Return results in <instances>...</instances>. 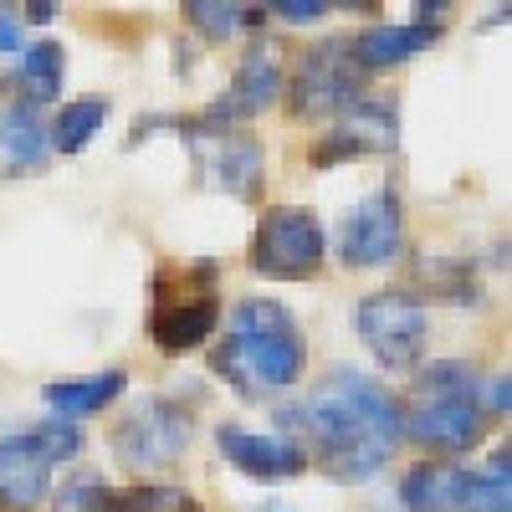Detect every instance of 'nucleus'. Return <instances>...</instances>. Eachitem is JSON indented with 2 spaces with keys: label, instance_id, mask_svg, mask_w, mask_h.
<instances>
[{
  "label": "nucleus",
  "instance_id": "f257e3e1",
  "mask_svg": "<svg viewBox=\"0 0 512 512\" xmlns=\"http://www.w3.org/2000/svg\"><path fill=\"white\" fill-rule=\"evenodd\" d=\"M303 431L338 482H369L384 472L405 436V410L384 384L364 379L359 369H333L303 405Z\"/></svg>",
  "mask_w": 512,
  "mask_h": 512
},
{
  "label": "nucleus",
  "instance_id": "f03ea898",
  "mask_svg": "<svg viewBox=\"0 0 512 512\" xmlns=\"http://www.w3.org/2000/svg\"><path fill=\"white\" fill-rule=\"evenodd\" d=\"M221 379H231L241 395H272L303 379L308 369V338L297 328V318L272 303V297H246L231 313V328L216 344L210 359Z\"/></svg>",
  "mask_w": 512,
  "mask_h": 512
},
{
  "label": "nucleus",
  "instance_id": "7ed1b4c3",
  "mask_svg": "<svg viewBox=\"0 0 512 512\" xmlns=\"http://www.w3.org/2000/svg\"><path fill=\"white\" fill-rule=\"evenodd\" d=\"M477 384L482 379L456 359L431 364L415 379V405L405 415V436L425 451H441V456L472 451L487 431V410L477 400Z\"/></svg>",
  "mask_w": 512,
  "mask_h": 512
},
{
  "label": "nucleus",
  "instance_id": "20e7f679",
  "mask_svg": "<svg viewBox=\"0 0 512 512\" xmlns=\"http://www.w3.org/2000/svg\"><path fill=\"white\" fill-rule=\"evenodd\" d=\"M221 272L210 262L195 267H164L154 277V303H149V338L164 354H190L200 349L221 318Z\"/></svg>",
  "mask_w": 512,
  "mask_h": 512
},
{
  "label": "nucleus",
  "instance_id": "39448f33",
  "mask_svg": "<svg viewBox=\"0 0 512 512\" xmlns=\"http://www.w3.org/2000/svg\"><path fill=\"white\" fill-rule=\"evenodd\" d=\"M77 451H82V431L62 415L11 431L0 441V507H11V512L41 507L52 492V472Z\"/></svg>",
  "mask_w": 512,
  "mask_h": 512
},
{
  "label": "nucleus",
  "instance_id": "423d86ee",
  "mask_svg": "<svg viewBox=\"0 0 512 512\" xmlns=\"http://www.w3.org/2000/svg\"><path fill=\"white\" fill-rule=\"evenodd\" d=\"M246 262L267 282H308V277H318L323 262H328L323 221L308 205H272L251 231Z\"/></svg>",
  "mask_w": 512,
  "mask_h": 512
},
{
  "label": "nucleus",
  "instance_id": "0eeeda50",
  "mask_svg": "<svg viewBox=\"0 0 512 512\" xmlns=\"http://www.w3.org/2000/svg\"><path fill=\"white\" fill-rule=\"evenodd\" d=\"M364 93V67L354 62L349 41H318L292 67V113L297 118H333L354 108Z\"/></svg>",
  "mask_w": 512,
  "mask_h": 512
},
{
  "label": "nucleus",
  "instance_id": "6e6552de",
  "mask_svg": "<svg viewBox=\"0 0 512 512\" xmlns=\"http://www.w3.org/2000/svg\"><path fill=\"white\" fill-rule=\"evenodd\" d=\"M195 436V420L185 405L164 400V395H144L134 400V410H128L118 425H113V451L139 466V472H149V466H169Z\"/></svg>",
  "mask_w": 512,
  "mask_h": 512
},
{
  "label": "nucleus",
  "instance_id": "1a4fd4ad",
  "mask_svg": "<svg viewBox=\"0 0 512 512\" xmlns=\"http://www.w3.org/2000/svg\"><path fill=\"white\" fill-rule=\"evenodd\" d=\"M354 328L384 369H415L425 349V303L410 292H369L354 308Z\"/></svg>",
  "mask_w": 512,
  "mask_h": 512
},
{
  "label": "nucleus",
  "instance_id": "9d476101",
  "mask_svg": "<svg viewBox=\"0 0 512 512\" xmlns=\"http://www.w3.org/2000/svg\"><path fill=\"white\" fill-rule=\"evenodd\" d=\"M405 246V210L390 185L364 195L338 231V262L344 267H390Z\"/></svg>",
  "mask_w": 512,
  "mask_h": 512
},
{
  "label": "nucleus",
  "instance_id": "9b49d317",
  "mask_svg": "<svg viewBox=\"0 0 512 512\" xmlns=\"http://www.w3.org/2000/svg\"><path fill=\"white\" fill-rule=\"evenodd\" d=\"M180 128H190V144H195V159H200V175L216 185V190H226V195H241V200H251L256 190H262V164H267V154H262V144H256L251 134H231V128H205V123H180Z\"/></svg>",
  "mask_w": 512,
  "mask_h": 512
},
{
  "label": "nucleus",
  "instance_id": "f8f14e48",
  "mask_svg": "<svg viewBox=\"0 0 512 512\" xmlns=\"http://www.w3.org/2000/svg\"><path fill=\"white\" fill-rule=\"evenodd\" d=\"M277 93H282V62H277V47L256 41V47L236 62V72H231V82H226V93L210 103L195 123H205V128H226V123L256 118V113H267V108H272Z\"/></svg>",
  "mask_w": 512,
  "mask_h": 512
},
{
  "label": "nucleus",
  "instance_id": "ddd939ff",
  "mask_svg": "<svg viewBox=\"0 0 512 512\" xmlns=\"http://www.w3.org/2000/svg\"><path fill=\"white\" fill-rule=\"evenodd\" d=\"M216 446L241 477H256V482H287V477H303V466H308L303 446H292L282 436L246 431V425H221Z\"/></svg>",
  "mask_w": 512,
  "mask_h": 512
},
{
  "label": "nucleus",
  "instance_id": "4468645a",
  "mask_svg": "<svg viewBox=\"0 0 512 512\" xmlns=\"http://www.w3.org/2000/svg\"><path fill=\"white\" fill-rule=\"evenodd\" d=\"M395 149V103L390 98H359L354 108L338 113V128L323 134V144L313 149V164H333V159H354V154H379Z\"/></svg>",
  "mask_w": 512,
  "mask_h": 512
},
{
  "label": "nucleus",
  "instance_id": "2eb2a0df",
  "mask_svg": "<svg viewBox=\"0 0 512 512\" xmlns=\"http://www.w3.org/2000/svg\"><path fill=\"white\" fill-rule=\"evenodd\" d=\"M0 154H6L11 169H41L52 154V123L41 108L31 103H6V113H0Z\"/></svg>",
  "mask_w": 512,
  "mask_h": 512
},
{
  "label": "nucleus",
  "instance_id": "dca6fc26",
  "mask_svg": "<svg viewBox=\"0 0 512 512\" xmlns=\"http://www.w3.org/2000/svg\"><path fill=\"white\" fill-rule=\"evenodd\" d=\"M431 41H436V26H420V21H410V26H369L349 41V52L364 72H374V67H400V62L420 57Z\"/></svg>",
  "mask_w": 512,
  "mask_h": 512
},
{
  "label": "nucleus",
  "instance_id": "f3484780",
  "mask_svg": "<svg viewBox=\"0 0 512 512\" xmlns=\"http://www.w3.org/2000/svg\"><path fill=\"white\" fill-rule=\"evenodd\" d=\"M461 461H420L400 487L405 512H461Z\"/></svg>",
  "mask_w": 512,
  "mask_h": 512
},
{
  "label": "nucleus",
  "instance_id": "a211bd4d",
  "mask_svg": "<svg viewBox=\"0 0 512 512\" xmlns=\"http://www.w3.org/2000/svg\"><path fill=\"white\" fill-rule=\"evenodd\" d=\"M123 369H103V374H82V379H57V384H47L41 390V400H47L62 420H82V415H93V410H103V405H113L118 395H123Z\"/></svg>",
  "mask_w": 512,
  "mask_h": 512
},
{
  "label": "nucleus",
  "instance_id": "6ab92c4d",
  "mask_svg": "<svg viewBox=\"0 0 512 512\" xmlns=\"http://www.w3.org/2000/svg\"><path fill=\"white\" fill-rule=\"evenodd\" d=\"M62 72H67V52L57 41H31L16 62V82H21V103L41 108V103H57L62 93Z\"/></svg>",
  "mask_w": 512,
  "mask_h": 512
},
{
  "label": "nucleus",
  "instance_id": "aec40b11",
  "mask_svg": "<svg viewBox=\"0 0 512 512\" xmlns=\"http://www.w3.org/2000/svg\"><path fill=\"white\" fill-rule=\"evenodd\" d=\"M461 512H512V466H507V446L487 456L482 472H466V482H461Z\"/></svg>",
  "mask_w": 512,
  "mask_h": 512
},
{
  "label": "nucleus",
  "instance_id": "412c9836",
  "mask_svg": "<svg viewBox=\"0 0 512 512\" xmlns=\"http://www.w3.org/2000/svg\"><path fill=\"white\" fill-rule=\"evenodd\" d=\"M108 118V98H77V103H62V113L52 118V149L62 154H77L98 139V128Z\"/></svg>",
  "mask_w": 512,
  "mask_h": 512
},
{
  "label": "nucleus",
  "instance_id": "4be33fe9",
  "mask_svg": "<svg viewBox=\"0 0 512 512\" xmlns=\"http://www.w3.org/2000/svg\"><path fill=\"white\" fill-rule=\"evenodd\" d=\"M113 512H205L185 487H159V482H139L128 492H113Z\"/></svg>",
  "mask_w": 512,
  "mask_h": 512
},
{
  "label": "nucleus",
  "instance_id": "5701e85b",
  "mask_svg": "<svg viewBox=\"0 0 512 512\" xmlns=\"http://www.w3.org/2000/svg\"><path fill=\"white\" fill-rule=\"evenodd\" d=\"M180 11H185V21H190V26H200L210 41H226L241 21H262V11L251 16L246 6H231V0H216V6H210V0H185Z\"/></svg>",
  "mask_w": 512,
  "mask_h": 512
},
{
  "label": "nucleus",
  "instance_id": "b1692460",
  "mask_svg": "<svg viewBox=\"0 0 512 512\" xmlns=\"http://www.w3.org/2000/svg\"><path fill=\"white\" fill-rule=\"evenodd\" d=\"M52 512H113V487L103 477H72L52 497Z\"/></svg>",
  "mask_w": 512,
  "mask_h": 512
},
{
  "label": "nucleus",
  "instance_id": "393cba45",
  "mask_svg": "<svg viewBox=\"0 0 512 512\" xmlns=\"http://www.w3.org/2000/svg\"><path fill=\"white\" fill-rule=\"evenodd\" d=\"M21 62V16H11V6H0V67Z\"/></svg>",
  "mask_w": 512,
  "mask_h": 512
},
{
  "label": "nucleus",
  "instance_id": "a878e982",
  "mask_svg": "<svg viewBox=\"0 0 512 512\" xmlns=\"http://www.w3.org/2000/svg\"><path fill=\"white\" fill-rule=\"evenodd\" d=\"M267 11H277V16L292 21V26H297V21L308 26V21H323L333 6H328V0H277V6H267Z\"/></svg>",
  "mask_w": 512,
  "mask_h": 512
},
{
  "label": "nucleus",
  "instance_id": "bb28decb",
  "mask_svg": "<svg viewBox=\"0 0 512 512\" xmlns=\"http://www.w3.org/2000/svg\"><path fill=\"white\" fill-rule=\"evenodd\" d=\"M21 11H26L31 21H52V16H57L62 6H47V0H31V6H21Z\"/></svg>",
  "mask_w": 512,
  "mask_h": 512
},
{
  "label": "nucleus",
  "instance_id": "cd10ccee",
  "mask_svg": "<svg viewBox=\"0 0 512 512\" xmlns=\"http://www.w3.org/2000/svg\"><path fill=\"white\" fill-rule=\"evenodd\" d=\"M262 512H292V507H282V502H267V507H262Z\"/></svg>",
  "mask_w": 512,
  "mask_h": 512
}]
</instances>
